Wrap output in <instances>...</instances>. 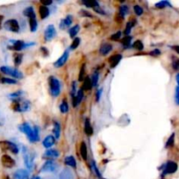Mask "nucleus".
Listing matches in <instances>:
<instances>
[{"label": "nucleus", "mask_w": 179, "mask_h": 179, "mask_svg": "<svg viewBox=\"0 0 179 179\" xmlns=\"http://www.w3.org/2000/svg\"><path fill=\"white\" fill-rule=\"evenodd\" d=\"M11 108L18 113H25L30 110L31 108V102L24 98H18L15 100H11Z\"/></svg>", "instance_id": "nucleus-1"}, {"label": "nucleus", "mask_w": 179, "mask_h": 179, "mask_svg": "<svg viewBox=\"0 0 179 179\" xmlns=\"http://www.w3.org/2000/svg\"><path fill=\"white\" fill-rule=\"evenodd\" d=\"M48 88H49V93L53 97H58L61 94V90H62V84L61 81H59L56 77L54 76H49L48 80Z\"/></svg>", "instance_id": "nucleus-2"}, {"label": "nucleus", "mask_w": 179, "mask_h": 179, "mask_svg": "<svg viewBox=\"0 0 179 179\" xmlns=\"http://www.w3.org/2000/svg\"><path fill=\"white\" fill-rule=\"evenodd\" d=\"M35 45L34 42H25L23 40L19 39H11L9 40V45H7V48L11 51H15V52H19L27 47L33 46Z\"/></svg>", "instance_id": "nucleus-3"}, {"label": "nucleus", "mask_w": 179, "mask_h": 179, "mask_svg": "<svg viewBox=\"0 0 179 179\" xmlns=\"http://www.w3.org/2000/svg\"><path fill=\"white\" fill-rule=\"evenodd\" d=\"M0 71L3 73H5V75H9L11 76L14 80H21L24 78V75L22 73V72L19 71L18 68L16 67H11L7 66H3L0 67Z\"/></svg>", "instance_id": "nucleus-4"}, {"label": "nucleus", "mask_w": 179, "mask_h": 179, "mask_svg": "<svg viewBox=\"0 0 179 179\" xmlns=\"http://www.w3.org/2000/svg\"><path fill=\"white\" fill-rule=\"evenodd\" d=\"M22 151H23V158H24L25 166L27 167V170L31 171L34 168V162L35 155H34V153L28 150L26 147L22 148Z\"/></svg>", "instance_id": "nucleus-5"}, {"label": "nucleus", "mask_w": 179, "mask_h": 179, "mask_svg": "<svg viewBox=\"0 0 179 179\" xmlns=\"http://www.w3.org/2000/svg\"><path fill=\"white\" fill-rule=\"evenodd\" d=\"M0 149L4 152L10 151L13 155H18V152H19V149L15 143L10 142V141H5V140L0 141Z\"/></svg>", "instance_id": "nucleus-6"}, {"label": "nucleus", "mask_w": 179, "mask_h": 179, "mask_svg": "<svg viewBox=\"0 0 179 179\" xmlns=\"http://www.w3.org/2000/svg\"><path fill=\"white\" fill-rule=\"evenodd\" d=\"M18 129L24 133L27 136L29 142L32 143H35L34 141V128L30 126L28 122H23L22 124L18 126Z\"/></svg>", "instance_id": "nucleus-7"}, {"label": "nucleus", "mask_w": 179, "mask_h": 179, "mask_svg": "<svg viewBox=\"0 0 179 179\" xmlns=\"http://www.w3.org/2000/svg\"><path fill=\"white\" fill-rule=\"evenodd\" d=\"M4 28L6 31H9V32H15V33L19 32V30H20V26H19L18 20L14 19V18H11V19L6 20L4 23Z\"/></svg>", "instance_id": "nucleus-8"}, {"label": "nucleus", "mask_w": 179, "mask_h": 179, "mask_svg": "<svg viewBox=\"0 0 179 179\" xmlns=\"http://www.w3.org/2000/svg\"><path fill=\"white\" fill-rule=\"evenodd\" d=\"M177 164L173 161H169L167 162L161 168H160L162 172H161V177H164L166 175H169V174H173L175 173L177 170Z\"/></svg>", "instance_id": "nucleus-9"}, {"label": "nucleus", "mask_w": 179, "mask_h": 179, "mask_svg": "<svg viewBox=\"0 0 179 179\" xmlns=\"http://www.w3.org/2000/svg\"><path fill=\"white\" fill-rule=\"evenodd\" d=\"M58 169V164L54 161L51 160H47L43 163V165L41 166L40 172L41 173H47V172H54Z\"/></svg>", "instance_id": "nucleus-10"}, {"label": "nucleus", "mask_w": 179, "mask_h": 179, "mask_svg": "<svg viewBox=\"0 0 179 179\" xmlns=\"http://www.w3.org/2000/svg\"><path fill=\"white\" fill-rule=\"evenodd\" d=\"M1 162H2V165L5 168H7V169H11L16 165L15 160L7 154H4L1 156Z\"/></svg>", "instance_id": "nucleus-11"}, {"label": "nucleus", "mask_w": 179, "mask_h": 179, "mask_svg": "<svg viewBox=\"0 0 179 179\" xmlns=\"http://www.w3.org/2000/svg\"><path fill=\"white\" fill-rule=\"evenodd\" d=\"M56 36V30L53 25H48L44 31V39L46 41H50Z\"/></svg>", "instance_id": "nucleus-12"}, {"label": "nucleus", "mask_w": 179, "mask_h": 179, "mask_svg": "<svg viewBox=\"0 0 179 179\" xmlns=\"http://www.w3.org/2000/svg\"><path fill=\"white\" fill-rule=\"evenodd\" d=\"M69 56H70V51H69V50L64 51V53L62 54V56H60V57L58 58V60L54 62V67H55V68H60V67L63 66L66 64V62L68 61Z\"/></svg>", "instance_id": "nucleus-13"}, {"label": "nucleus", "mask_w": 179, "mask_h": 179, "mask_svg": "<svg viewBox=\"0 0 179 179\" xmlns=\"http://www.w3.org/2000/svg\"><path fill=\"white\" fill-rule=\"evenodd\" d=\"M60 156V152L55 150V149H49L47 150H46L45 153L43 154V159H46L47 161V160H51V161H54L55 159H57Z\"/></svg>", "instance_id": "nucleus-14"}, {"label": "nucleus", "mask_w": 179, "mask_h": 179, "mask_svg": "<svg viewBox=\"0 0 179 179\" xmlns=\"http://www.w3.org/2000/svg\"><path fill=\"white\" fill-rule=\"evenodd\" d=\"M73 22V18L71 15H67L66 17L63 19H61V22L59 24V28L61 30H64L66 28H70Z\"/></svg>", "instance_id": "nucleus-15"}, {"label": "nucleus", "mask_w": 179, "mask_h": 179, "mask_svg": "<svg viewBox=\"0 0 179 179\" xmlns=\"http://www.w3.org/2000/svg\"><path fill=\"white\" fill-rule=\"evenodd\" d=\"M55 143V138H54V135L52 134H48L44 138V140L42 141V145L45 149H47L49 150L51 147H53Z\"/></svg>", "instance_id": "nucleus-16"}, {"label": "nucleus", "mask_w": 179, "mask_h": 179, "mask_svg": "<svg viewBox=\"0 0 179 179\" xmlns=\"http://www.w3.org/2000/svg\"><path fill=\"white\" fill-rule=\"evenodd\" d=\"M122 60V55L121 54H114L112 56H111L108 60V62L110 65L111 68H114L119 65V63L120 62V60Z\"/></svg>", "instance_id": "nucleus-17"}, {"label": "nucleus", "mask_w": 179, "mask_h": 179, "mask_svg": "<svg viewBox=\"0 0 179 179\" xmlns=\"http://www.w3.org/2000/svg\"><path fill=\"white\" fill-rule=\"evenodd\" d=\"M83 97H84V93H83V90L81 88V89H79L78 91H77L76 95L74 98H71L73 107H77V106L80 104L81 102H82V100H83Z\"/></svg>", "instance_id": "nucleus-18"}, {"label": "nucleus", "mask_w": 179, "mask_h": 179, "mask_svg": "<svg viewBox=\"0 0 179 179\" xmlns=\"http://www.w3.org/2000/svg\"><path fill=\"white\" fill-rule=\"evenodd\" d=\"M14 179H29V173L27 170L19 169L13 173Z\"/></svg>", "instance_id": "nucleus-19"}, {"label": "nucleus", "mask_w": 179, "mask_h": 179, "mask_svg": "<svg viewBox=\"0 0 179 179\" xmlns=\"http://www.w3.org/2000/svg\"><path fill=\"white\" fill-rule=\"evenodd\" d=\"M136 23H137V20L134 18H130L129 21H127V23L125 24V30H124V34H125V36L130 35V32L132 31V28L136 25Z\"/></svg>", "instance_id": "nucleus-20"}, {"label": "nucleus", "mask_w": 179, "mask_h": 179, "mask_svg": "<svg viewBox=\"0 0 179 179\" xmlns=\"http://www.w3.org/2000/svg\"><path fill=\"white\" fill-rule=\"evenodd\" d=\"M39 14H40V18L41 19L44 20L47 18L49 17L50 14V10L47 6H44V5H41L39 7Z\"/></svg>", "instance_id": "nucleus-21"}, {"label": "nucleus", "mask_w": 179, "mask_h": 179, "mask_svg": "<svg viewBox=\"0 0 179 179\" xmlns=\"http://www.w3.org/2000/svg\"><path fill=\"white\" fill-rule=\"evenodd\" d=\"M112 50V45H111L110 43H105L100 46L99 48V53L101 55L106 56L109 54Z\"/></svg>", "instance_id": "nucleus-22"}, {"label": "nucleus", "mask_w": 179, "mask_h": 179, "mask_svg": "<svg viewBox=\"0 0 179 179\" xmlns=\"http://www.w3.org/2000/svg\"><path fill=\"white\" fill-rule=\"evenodd\" d=\"M59 179H74V174L69 168H65L60 173Z\"/></svg>", "instance_id": "nucleus-23"}, {"label": "nucleus", "mask_w": 179, "mask_h": 179, "mask_svg": "<svg viewBox=\"0 0 179 179\" xmlns=\"http://www.w3.org/2000/svg\"><path fill=\"white\" fill-rule=\"evenodd\" d=\"M64 163L68 167H71L73 169L76 168V159H75V157L73 156H66L65 159H64Z\"/></svg>", "instance_id": "nucleus-24"}, {"label": "nucleus", "mask_w": 179, "mask_h": 179, "mask_svg": "<svg viewBox=\"0 0 179 179\" xmlns=\"http://www.w3.org/2000/svg\"><path fill=\"white\" fill-rule=\"evenodd\" d=\"M84 133L88 136H91L93 134V128L91 126L89 118H85L84 121Z\"/></svg>", "instance_id": "nucleus-25"}, {"label": "nucleus", "mask_w": 179, "mask_h": 179, "mask_svg": "<svg viewBox=\"0 0 179 179\" xmlns=\"http://www.w3.org/2000/svg\"><path fill=\"white\" fill-rule=\"evenodd\" d=\"M23 15L25 17L29 18V19L30 18H36L35 11L34 10V7H32V6H28L26 9H24V11H23Z\"/></svg>", "instance_id": "nucleus-26"}, {"label": "nucleus", "mask_w": 179, "mask_h": 179, "mask_svg": "<svg viewBox=\"0 0 179 179\" xmlns=\"http://www.w3.org/2000/svg\"><path fill=\"white\" fill-rule=\"evenodd\" d=\"M80 155L84 161H87V159H88V150H87V145L84 142H82L80 143Z\"/></svg>", "instance_id": "nucleus-27"}, {"label": "nucleus", "mask_w": 179, "mask_h": 179, "mask_svg": "<svg viewBox=\"0 0 179 179\" xmlns=\"http://www.w3.org/2000/svg\"><path fill=\"white\" fill-rule=\"evenodd\" d=\"M53 134L55 139H59L61 135V124L57 121L54 122V127H53Z\"/></svg>", "instance_id": "nucleus-28"}, {"label": "nucleus", "mask_w": 179, "mask_h": 179, "mask_svg": "<svg viewBox=\"0 0 179 179\" xmlns=\"http://www.w3.org/2000/svg\"><path fill=\"white\" fill-rule=\"evenodd\" d=\"M83 82V84L82 89L83 90V91H89V90H90L93 88L92 83H91V80H90V78L89 76H86Z\"/></svg>", "instance_id": "nucleus-29"}, {"label": "nucleus", "mask_w": 179, "mask_h": 179, "mask_svg": "<svg viewBox=\"0 0 179 179\" xmlns=\"http://www.w3.org/2000/svg\"><path fill=\"white\" fill-rule=\"evenodd\" d=\"M79 31H80V26H79V25H76V26H74L70 27V30H69L70 37L74 39L75 38H76V35L78 34Z\"/></svg>", "instance_id": "nucleus-30"}, {"label": "nucleus", "mask_w": 179, "mask_h": 179, "mask_svg": "<svg viewBox=\"0 0 179 179\" xmlns=\"http://www.w3.org/2000/svg\"><path fill=\"white\" fill-rule=\"evenodd\" d=\"M22 60H23V54H19V53H15L13 54V62L16 68L21 65Z\"/></svg>", "instance_id": "nucleus-31"}, {"label": "nucleus", "mask_w": 179, "mask_h": 179, "mask_svg": "<svg viewBox=\"0 0 179 179\" xmlns=\"http://www.w3.org/2000/svg\"><path fill=\"white\" fill-rule=\"evenodd\" d=\"M132 39H133V37L131 35L129 36H125L122 39H121V44L122 45L127 48V47H130L132 45Z\"/></svg>", "instance_id": "nucleus-32"}, {"label": "nucleus", "mask_w": 179, "mask_h": 179, "mask_svg": "<svg viewBox=\"0 0 179 179\" xmlns=\"http://www.w3.org/2000/svg\"><path fill=\"white\" fill-rule=\"evenodd\" d=\"M59 109H60V112H61L62 114H67V113L69 112V110H70L69 103H68V101H67L65 99L63 100V101H62V103L60 104Z\"/></svg>", "instance_id": "nucleus-33"}, {"label": "nucleus", "mask_w": 179, "mask_h": 179, "mask_svg": "<svg viewBox=\"0 0 179 179\" xmlns=\"http://www.w3.org/2000/svg\"><path fill=\"white\" fill-rule=\"evenodd\" d=\"M90 167H91L92 171L95 173L96 177H97L98 178H102L101 172L99 171V168H98V166H97V163H96V162L94 161V160H91V162H90Z\"/></svg>", "instance_id": "nucleus-34"}, {"label": "nucleus", "mask_w": 179, "mask_h": 179, "mask_svg": "<svg viewBox=\"0 0 179 179\" xmlns=\"http://www.w3.org/2000/svg\"><path fill=\"white\" fill-rule=\"evenodd\" d=\"M82 4L84 5H85L86 7H88V8H90H90H94V7L99 5V3L97 0H87V1H83Z\"/></svg>", "instance_id": "nucleus-35"}, {"label": "nucleus", "mask_w": 179, "mask_h": 179, "mask_svg": "<svg viewBox=\"0 0 179 179\" xmlns=\"http://www.w3.org/2000/svg\"><path fill=\"white\" fill-rule=\"evenodd\" d=\"M128 12H129V8H128V6L127 5H120L119 6V14L122 17V18H125V17L128 14Z\"/></svg>", "instance_id": "nucleus-36"}, {"label": "nucleus", "mask_w": 179, "mask_h": 179, "mask_svg": "<svg viewBox=\"0 0 179 179\" xmlns=\"http://www.w3.org/2000/svg\"><path fill=\"white\" fill-rule=\"evenodd\" d=\"M29 27L32 32H35L38 28V22L36 18H30L29 19Z\"/></svg>", "instance_id": "nucleus-37"}, {"label": "nucleus", "mask_w": 179, "mask_h": 179, "mask_svg": "<svg viewBox=\"0 0 179 179\" xmlns=\"http://www.w3.org/2000/svg\"><path fill=\"white\" fill-rule=\"evenodd\" d=\"M90 80H91V83H92L93 87H97L98 86L99 80V73L97 70L92 73V75L90 77Z\"/></svg>", "instance_id": "nucleus-38"}, {"label": "nucleus", "mask_w": 179, "mask_h": 179, "mask_svg": "<svg viewBox=\"0 0 179 179\" xmlns=\"http://www.w3.org/2000/svg\"><path fill=\"white\" fill-rule=\"evenodd\" d=\"M131 47H133L134 49L137 50V51H142L144 49V45L142 40H136L132 44Z\"/></svg>", "instance_id": "nucleus-39"}, {"label": "nucleus", "mask_w": 179, "mask_h": 179, "mask_svg": "<svg viewBox=\"0 0 179 179\" xmlns=\"http://www.w3.org/2000/svg\"><path fill=\"white\" fill-rule=\"evenodd\" d=\"M24 92L22 90H18L14 93H11L9 94V97L11 100H15V99H18V98H22V96L24 95Z\"/></svg>", "instance_id": "nucleus-40"}, {"label": "nucleus", "mask_w": 179, "mask_h": 179, "mask_svg": "<svg viewBox=\"0 0 179 179\" xmlns=\"http://www.w3.org/2000/svg\"><path fill=\"white\" fill-rule=\"evenodd\" d=\"M81 43V39L80 38H78V37H76V38H75L74 39H73V41H72L71 45L70 46V50H75V49H76L79 45H80Z\"/></svg>", "instance_id": "nucleus-41"}, {"label": "nucleus", "mask_w": 179, "mask_h": 179, "mask_svg": "<svg viewBox=\"0 0 179 179\" xmlns=\"http://www.w3.org/2000/svg\"><path fill=\"white\" fill-rule=\"evenodd\" d=\"M0 83H3V84H10V85H14V84H17V83H18V81H17V80L11 79V78L3 77Z\"/></svg>", "instance_id": "nucleus-42"}, {"label": "nucleus", "mask_w": 179, "mask_h": 179, "mask_svg": "<svg viewBox=\"0 0 179 179\" xmlns=\"http://www.w3.org/2000/svg\"><path fill=\"white\" fill-rule=\"evenodd\" d=\"M172 68L175 71H179V58L172 56Z\"/></svg>", "instance_id": "nucleus-43"}, {"label": "nucleus", "mask_w": 179, "mask_h": 179, "mask_svg": "<svg viewBox=\"0 0 179 179\" xmlns=\"http://www.w3.org/2000/svg\"><path fill=\"white\" fill-rule=\"evenodd\" d=\"M167 6H171L170 3L169 1H160L158 3L155 4V7L156 8H159V9H162V8H165Z\"/></svg>", "instance_id": "nucleus-44"}, {"label": "nucleus", "mask_w": 179, "mask_h": 179, "mask_svg": "<svg viewBox=\"0 0 179 179\" xmlns=\"http://www.w3.org/2000/svg\"><path fill=\"white\" fill-rule=\"evenodd\" d=\"M174 143H175V133H172L171 135L169 137V139L167 140V143L165 144V148H170L174 145Z\"/></svg>", "instance_id": "nucleus-45"}, {"label": "nucleus", "mask_w": 179, "mask_h": 179, "mask_svg": "<svg viewBox=\"0 0 179 179\" xmlns=\"http://www.w3.org/2000/svg\"><path fill=\"white\" fill-rule=\"evenodd\" d=\"M134 13H135L137 16H142V15L143 14L144 11L142 6H140V5H134Z\"/></svg>", "instance_id": "nucleus-46"}, {"label": "nucleus", "mask_w": 179, "mask_h": 179, "mask_svg": "<svg viewBox=\"0 0 179 179\" xmlns=\"http://www.w3.org/2000/svg\"><path fill=\"white\" fill-rule=\"evenodd\" d=\"M84 73H85V64H83L81 66L80 73H79V76H78V81H83L84 80Z\"/></svg>", "instance_id": "nucleus-47"}, {"label": "nucleus", "mask_w": 179, "mask_h": 179, "mask_svg": "<svg viewBox=\"0 0 179 179\" xmlns=\"http://www.w3.org/2000/svg\"><path fill=\"white\" fill-rule=\"evenodd\" d=\"M76 81H73L71 84V91H70V95H71V98H74L76 95Z\"/></svg>", "instance_id": "nucleus-48"}, {"label": "nucleus", "mask_w": 179, "mask_h": 179, "mask_svg": "<svg viewBox=\"0 0 179 179\" xmlns=\"http://www.w3.org/2000/svg\"><path fill=\"white\" fill-rule=\"evenodd\" d=\"M79 14H80L81 17H84V18H92V17H93L92 14H91L90 12H89L88 11H85V10L83 9L80 10Z\"/></svg>", "instance_id": "nucleus-49"}, {"label": "nucleus", "mask_w": 179, "mask_h": 179, "mask_svg": "<svg viewBox=\"0 0 179 179\" xmlns=\"http://www.w3.org/2000/svg\"><path fill=\"white\" fill-rule=\"evenodd\" d=\"M121 34H122V33H121V32H119H119H115L114 34H112V35L111 36V38H110V39H111L112 40H113V41H118L119 39H120V38H121Z\"/></svg>", "instance_id": "nucleus-50"}, {"label": "nucleus", "mask_w": 179, "mask_h": 179, "mask_svg": "<svg viewBox=\"0 0 179 179\" xmlns=\"http://www.w3.org/2000/svg\"><path fill=\"white\" fill-rule=\"evenodd\" d=\"M92 9L94 10L95 12H97L98 14H100V15H106V11H104V9H102V8L100 7V5H98V6H96V7H94V8H92Z\"/></svg>", "instance_id": "nucleus-51"}, {"label": "nucleus", "mask_w": 179, "mask_h": 179, "mask_svg": "<svg viewBox=\"0 0 179 179\" xmlns=\"http://www.w3.org/2000/svg\"><path fill=\"white\" fill-rule=\"evenodd\" d=\"M149 55L152 56V57H158L159 55H161V51H160L158 48L153 49L152 51L149 53Z\"/></svg>", "instance_id": "nucleus-52"}, {"label": "nucleus", "mask_w": 179, "mask_h": 179, "mask_svg": "<svg viewBox=\"0 0 179 179\" xmlns=\"http://www.w3.org/2000/svg\"><path fill=\"white\" fill-rule=\"evenodd\" d=\"M102 93H103V88H99V89L97 90V92H96V101L97 102H99L100 100Z\"/></svg>", "instance_id": "nucleus-53"}, {"label": "nucleus", "mask_w": 179, "mask_h": 179, "mask_svg": "<svg viewBox=\"0 0 179 179\" xmlns=\"http://www.w3.org/2000/svg\"><path fill=\"white\" fill-rule=\"evenodd\" d=\"M40 51H41V54H42V55H43L44 57H47V56H48V54H49V53H48V50H47V48H46V47H44V46L41 47Z\"/></svg>", "instance_id": "nucleus-54"}, {"label": "nucleus", "mask_w": 179, "mask_h": 179, "mask_svg": "<svg viewBox=\"0 0 179 179\" xmlns=\"http://www.w3.org/2000/svg\"><path fill=\"white\" fill-rule=\"evenodd\" d=\"M175 100H176V103L179 105V87L176 88V94H175Z\"/></svg>", "instance_id": "nucleus-55"}, {"label": "nucleus", "mask_w": 179, "mask_h": 179, "mask_svg": "<svg viewBox=\"0 0 179 179\" xmlns=\"http://www.w3.org/2000/svg\"><path fill=\"white\" fill-rule=\"evenodd\" d=\"M41 5H44V6H49V5H51L52 4H53V2L51 1V0H47V1H41Z\"/></svg>", "instance_id": "nucleus-56"}, {"label": "nucleus", "mask_w": 179, "mask_h": 179, "mask_svg": "<svg viewBox=\"0 0 179 179\" xmlns=\"http://www.w3.org/2000/svg\"><path fill=\"white\" fill-rule=\"evenodd\" d=\"M115 20H116V22H119V23H121V22L124 20V18H122L119 13H117L116 15H115Z\"/></svg>", "instance_id": "nucleus-57"}, {"label": "nucleus", "mask_w": 179, "mask_h": 179, "mask_svg": "<svg viewBox=\"0 0 179 179\" xmlns=\"http://www.w3.org/2000/svg\"><path fill=\"white\" fill-rule=\"evenodd\" d=\"M172 49L176 52V53H177L179 54V45H173L172 46Z\"/></svg>", "instance_id": "nucleus-58"}, {"label": "nucleus", "mask_w": 179, "mask_h": 179, "mask_svg": "<svg viewBox=\"0 0 179 179\" xmlns=\"http://www.w3.org/2000/svg\"><path fill=\"white\" fill-rule=\"evenodd\" d=\"M3 20H4V16H3V15H0V29L2 28V23H3Z\"/></svg>", "instance_id": "nucleus-59"}, {"label": "nucleus", "mask_w": 179, "mask_h": 179, "mask_svg": "<svg viewBox=\"0 0 179 179\" xmlns=\"http://www.w3.org/2000/svg\"><path fill=\"white\" fill-rule=\"evenodd\" d=\"M176 81L177 82V84H178V87H179V73H177V75H176Z\"/></svg>", "instance_id": "nucleus-60"}, {"label": "nucleus", "mask_w": 179, "mask_h": 179, "mask_svg": "<svg viewBox=\"0 0 179 179\" xmlns=\"http://www.w3.org/2000/svg\"><path fill=\"white\" fill-rule=\"evenodd\" d=\"M3 179H11V177H10L9 176L5 175V176H4V177H3Z\"/></svg>", "instance_id": "nucleus-61"}, {"label": "nucleus", "mask_w": 179, "mask_h": 179, "mask_svg": "<svg viewBox=\"0 0 179 179\" xmlns=\"http://www.w3.org/2000/svg\"><path fill=\"white\" fill-rule=\"evenodd\" d=\"M33 179H41V178L40 177H34Z\"/></svg>", "instance_id": "nucleus-62"}, {"label": "nucleus", "mask_w": 179, "mask_h": 179, "mask_svg": "<svg viewBox=\"0 0 179 179\" xmlns=\"http://www.w3.org/2000/svg\"><path fill=\"white\" fill-rule=\"evenodd\" d=\"M2 78H3V76L1 75V73H0V82H1V80H2Z\"/></svg>", "instance_id": "nucleus-63"}]
</instances>
